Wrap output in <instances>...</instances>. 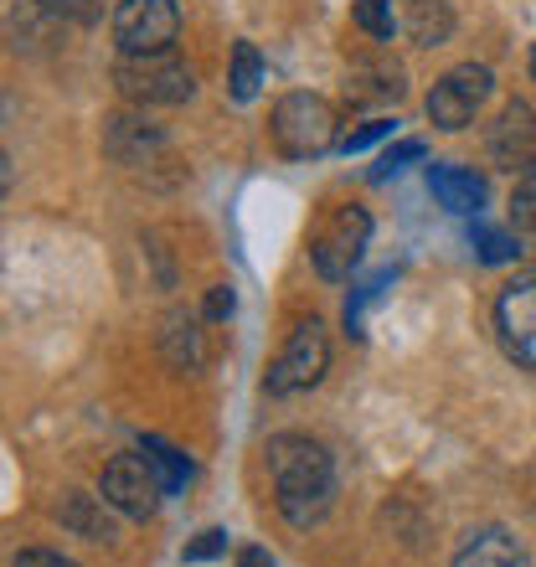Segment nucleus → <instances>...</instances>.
<instances>
[{"instance_id":"nucleus-1","label":"nucleus","mask_w":536,"mask_h":567,"mask_svg":"<svg viewBox=\"0 0 536 567\" xmlns=\"http://www.w3.org/2000/svg\"><path fill=\"white\" fill-rule=\"evenodd\" d=\"M268 480L274 506L289 526H315L336 501V460L310 433H274L268 439Z\"/></svg>"},{"instance_id":"nucleus-2","label":"nucleus","mask_w":536,"mask_h":567,"mask_svg":"<svg viewBox=\"0 0 536 567\" xmlns=\"http://www.w3.org/2000/svg\"><path fill=\"white\" fill-rule=\"evenodd\" d=\"M268 135H274L279 155H289V161H315V155L341 145L336 109L320 93H284L274 104V114H268Z\"/></svg>"},{"instance_id":"nucleus-3","label":"nucleus","mask_w":536,"mask_h":567,"mask_svg":"<svg viewBox=\"0 0 536 567\" xmlns=\"http://www.w3.org/2000/svg\"><path fill=\"white\" fill-rule=\"evenodd\" d=\"M114 83L130 104H186L196 93L192 68L176 52H150V58H130L124 52L114 62Z\"/></svg>"},{"instance_id":"nucleus-4","label":"nucleus","mask_w":536,"mask_h":567,"mask_svg":"<svg viewBox=\"0 0 536 567\" xmlns=\"http://www.w3.org/2000/svg\"><path fill=\"white\" fill-rule=\"evenodd\" d=\"M330 367V336L320 320H299L295 330H289V341H284V351L274 357V367H268L264 388L268 398H295V392H310L320 377H326Z\"/></svg>"},{"instance_id":"nucleus-5","label":"nucleus","mask_w":536,"mask_h":567,"mask_svg":"<svg viewBox=\"0 0 536 567\" xmlns=\"http://www.w3.org/2000/svg\"><path fill=\"white\" fill-rule=\"evenodd\" d=\"M367 243H372V217L361 207H341V212H330V223L320 227L310 238V264L320 279L330 284H341L357 274L361 254H367Z\"/></svg>"},{"instance_id":"nucleus-6","label":"nucleus","mask_w":536,"mask_h":567,"mask_svg":"<svg viewBox=\"0 0 536 567\" xmlns=\"http://www.w3.org/2000/svg\"><path fill=\"white\" fill-rule=\"evenodd\" d=\"M181 37V6L176 0H120L114 11V42L130 58L171 52Z\"/></svg>"},{"instance_id":"nucleus-7","label":"nucleus","mask_w":536,"mask_h":567,"mask_svg":"<svg viewBox=\"0 0 536 567\" xmlns=\"http://www.w3.org/2000/svg\"><path fill=\"white\" fill-rule=\"evenodd\" d=\"M495 93V73L485 62H460V68H449L429 93V124L439 130H464V124H475L480 104Z\"/></svg>"},{"instance_id":"nucleus-8","label":"nucleus","mask_w":536,"mask_h":567,"mask_svg":"<svg viewBox=\"0 0 536 567\" xmlns=\"http://www.w3.org/2000/svg\"><path fill=\"white\" fill-rule=\"evenodd\" d=\"M99 495H104L109 506L120 511V516H130V522H145V516H155V506H161V475H155V464L134 449V454H114V460L104 464V480H99Z\"/></svg>"},{"instance_id":"nucleus-9","label":"nucleus","mask_w":536,"mask_h":567,"mask_svg":"<svg viewBox=\"0 0 536 567\" xmlns=\"http://www.w3.org/2000/svg\"><path fill=\"white\" fill-rule=\"evenodd\" d=\"M495 330L516 367L536 372V269L516 274L495 299Z\"/></svg>"},{"instance_id":"nucleus-10","label":"nucleus","mask_w":536,"mask_h":567,"mask_svg":"<svg viewBox=\"0 0 536 567\" xmlns=\"http://www.w3.org/2000/svg\"><path fill=\"white\" fill-rule=\"evenodd\" d=\"M491 161L511 176H526L536 171V109L522 104V99H511L501 109V120L491 124Z\"/></svg>"},{"instance_id":"nucleus-11","label":"nucleus","mask_w":536,"mask_h":567,"mask_svg":"<svg viewBox=\"0 0 536 567\" xmlns=\"http://www.w3.org/2000/svg\"><path fill=\"white\" fill-rule=\"evenodd\" d=\"M454 567H532V557L506 526H480V532H470L460 542Z\"/></svg>"},{"instance_id":"nucleus-12","label":"nucleus","mask_w":536,"mask_h":567,"mask_svg":"<svg viewBox=\"0 0 536 567\" xmlns=\"http://www.w3.org/2000/svg\"><path fill=\"white\" fill-rule=\"evenodd\" d=\"M429 192L439 196V207L460 212V217H470V212L485 207V181H480L470 165L433 161V165H429Z\"/></svg>"},{"instance_id":"nucleus-13","label":"nucleus","mask_w":536,"mask_h":567,"mask_svg":"<svg viewBox=\"0 0 536 567\" xmlns=\"http://www.w3.org/2000/svg\"><path fill=\"white\" fill-rule=\"evenodd\" d=\"M402 31L413 47H444L454 37V6L449 0H402Z\"/></svg>"},{"instance_id":"nucleus-14","label":"nucleus","mask_w":536,"mask_h":567,"mask_svg":"<svg viewBox=\"0 0 536 567\" xmlns=\"http://www.w3.org/2000/svg\"><path fill=\"white\" fill-rule=\"evenodd\" d=\"M109 506V501H104ZM93 501V495H83V491H68L58 501V522H62V532H73V537H83V542H109L114 537V522H109V511Z\"/></svg>"},{"instance_id":"nucleus-15","label":"nucleus","mask_w":536,"mask_h":567,"mask_svg":"<svg viewBox=\"0 0 536 567\" xmlns=\"http://www.w3.org/2000/svg\"><path fill=\"white\" fill-rule=\"evenodd\" d=\"M161 346H165V357H171L176 372H196L202 357H207V351H202V330H196V320H186V315H171V320H165Z\"/></svg>"},{"instance_id":"nucleus-16","label":"nucleus","mask_w":536,"mask_h":567,"mask_svg":"<svg viewBox=\"0 0 536 567\" xmlns=\"http://www.w3.org/2000/svg\"><path fill=\"white\" fill-rule=\"evenodd\" d=\"M140 454H145V460L155 464V475H161L165 495H171V491H181V485L192 480V460H186L181 449H171V444H165V439H155V433H145V439H140Z\"/></svg>"},{"instance_id":"nucleus-17","label":"nucleus","mask_w":536,"mask_h":567,"mask_svg":"<svg viewBox=\"0 0 536 567\" xmlns=\"http://www.w3.org/2000/svg\"><path fill=\"white\" fill-rule=\"evenodd\" d=\"M258 89H264V58H258L254 42H238V47H233L227 93H233V104H248V99H258Z\"/></svg>"},{"instance_id":"nucleus-18","label":"nucleus","mask_w":536,"mask_h":567,"mask_svg":"<svg viewBox=\"0 0 536 567\" xmlns=\"http://www.w3.org/2000/svg\"><path fill=\"white\" fill-rule=\"evenodd\" d=\"M351 21H357L372 42H392V31H398L392 0H351Z\"/></svg>"},{"instance_id":"nucleus-19","label":"nucleus","mask_w":536,"mask_h":567,"mask_svg":"<svg viewBox=\"0 0 536 567\" xmlns=\"http://www.w3.org/2000/svg\"><path fill=\"white\" fill-rule=\"evenodd\" d=\"M470 243H475V258H480V264H511V258L522 254V248H516V233H506V227L475 223Z\"/></svg>"},{"instance_id":"nucleus-20","label":"nucleus","mask_w":536,"mask_h":567,"mask_svg":"<svg viewBox=\"0 0 536 567\" xmlns=\"http://www.w3.org/2000/svg\"><path fill=\"white\" fill-rule=\"evenodd\" d=\"M511 223L536 238V171H526V176L516 181V192H511Z\"/></svg>"},{"instance_id":"nucleus-21","label":"nucleus","mask_w":536,"mask_h":567,"mask_svg":"<svg viewBox=\"0 0 536 567\" xmlns=\"http://www.w3.org/2000/svg\"><path fill=\"white\" fill-rule=\"evenodd\" d=\"M413 161H423V140H402V145H392L388 155L372 165V181H392L398 171H408Z\"/></svg>"},{"instance_id":"nucleus-22","label":"nucleus","mask_w":536,"mask_h":567,"mask_svg":"<svg viewBox=\"0 0 536 567\" xmlns=\"http://www.w3.org/2000/svg\"><path fill=\"white\" fill-rule=\"evenodd\" d=\"M392 135V120H367L361 130H351V135H341V155H357V150H367V145H377V140H388Z\"/></svg>"},{"instance_id":"nucleus-23","label":"nucleus","mask_w":536,"mask_h":567,"mask_svg":"<svg viewBox=\"0 0 536 567\" xmlns=\"http://www.w3.org/2000/svg\"><path fill=\"white\" fill-rule=\"evenodd\" d=\"M223 553H227V532H202L181 557L186 563H212V557H223Z\"/></svg>"},{"instance_id":"nucleus-24","label":"nucleus","mask_w":536,"mask_h":567,"mask_svg":"<svg viewBox=\"0 0 536 567\" xmlns=\"http://www.w3.org/2000/svg\"><path fill=\"white\" fill-rule=\"evenodd\" d=\"M11 567H78V563L73 557H62V553H52V547H27V553H16Z\"/></svg>"},{"instance_id":"nucleus-25","label":"nucleus","mask_w":536,"mask_h":567,"mask_svg":"<svg viewBox=\"0 0 536 567\" xmlns=\"http://www.w3.org/2000/svg\"><path fill=\"white\" fill-rule=\"evenodd\" d=\"M233 305H238V299H233V289H227V284H217V289L207 295V320H227V315H233Z\"/></svg>"},{"instance_id":"nucleus-26","label":"nucleus","mask_w":536,"mask_h":567,"mask_svg":"<svg viewBox=\"0 0 536 567\" xmlns=\"http://www.w3.org/2000/svg\"><path fill=\"white\" fill-rule=\"evenodd\" d=\"M238 567H274L268 547H238Z\"/></svg>"},{"instance_id":"nucleus-27","label":"nucleus","mask_w":536,"mask_h":567,"mask_svg":"<svg viewBox=\"0 0 536 567\" xmlns=\"http://www.w3.org/2000/svg\"><path fill=\"white\" fill-rule=\"evenodd\" d=\"M37 6H47V11H73L78 0H37Z\"/></svg>"},{"instance_id":"nucleus-28","label":"nucleus","mask_w":536,"mask_h":567,"mask_svg":"<svg viewBox=\"0 0 536 567\" xmlns=\"http://www.w3.org/2000/svg\"><path fill=\"white\" fill-rule=\"evenodd\" d=\"M532 78H536V47H532Z\"/></svg>"}]
</instances>
